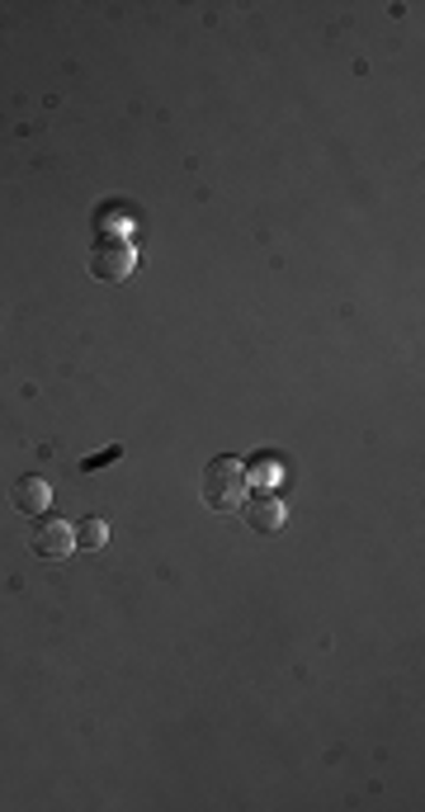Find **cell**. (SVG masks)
Masks as SVG:
<instances>
[{"label": "cell", "instance_id": "obj_1", "mask_svg": "<svg viewBox=\"0 0 425 812\" xmlns=\"http://www.w3.org/2000/svg\"><path fill=\"white\" fill-rule=\"evenodd\" d=\"M246 487H251V478H246V464L241 458H208L204 468V506L218 510V516H232V510H241L246 501Z\"/></svg>", "mask_w": 425, "mask_h": 812}, {"label": "cell", "instance_id": "obj_2", "mask_svg": "<svg viewBox=\"0 0 425 812\" xmlns=\"http://www.w3.org/2000/svg\"><path fill=\"white\" fill-rule=\"evenodd\" d=\"M133 264H137V256H133V246L123 241V237H110V232H104V237L95 241V251H91V274L100 279V284H123V279L133 274Z\"/></svg>", "mask_w": 425, "mask_h": 812}, {"label": "cell", "instance_id": "obj_3", "mask_svg": "<svg viewBox=\"0 0 425 812\" xmlns=\"http://www.w3.org/2000/svg\"><path fill=\"white\" fill-rule=\"evenodd\" d=\"M33 553H39L43 562H62L76 553V529H71L66 520H52V516H39L33 520Z\"/></svg>", "mask_w": 425, "mask_h": 812}, {"label": "cell", "instance_id": "obj_4", "mask_svg": "<svg viewBox=\"0 0 425 812\" xmlns=\"http://www.w3.org/2000/svg\"><path fill=\"white\" fill-rule=\"evenodd\" d=\"M241 516H246V524L256 529V534H279L283 529V501L274 497V491H260V497H251V501H241Z\"/></svg>", "mask_w": 425, "mask_h": 812}, {"label": "cell", "instance_id": "obj_5", "mask_svg": "<svg viewBox=\"0 0 425 812\" xmlns=\"http://www.w3.org/2000/svg\"><path fill=\"white\" fill-rule=\"evenodd\" d=\"M48 501H52V491H48V482L43 478H20L14 482V510H24V516H48Z\"/></svg>", "mask_w": 425, "mask_h": 812}, {"label": "cell", "instance_id": "obj_6", "mask_svg": "<svg viewBox=\"0 0 425 812\" xmlns=\"http://www.w3.org/2000/svg\"><path fill=\"white\" fill-rule=\"evenodd\" d=\"M104 543H110V524H104L100 516H85V520L76 524V549H81V553H100Z\"/></svg>", "mask_w": 425, "mask_h": 812}]
</instances>
